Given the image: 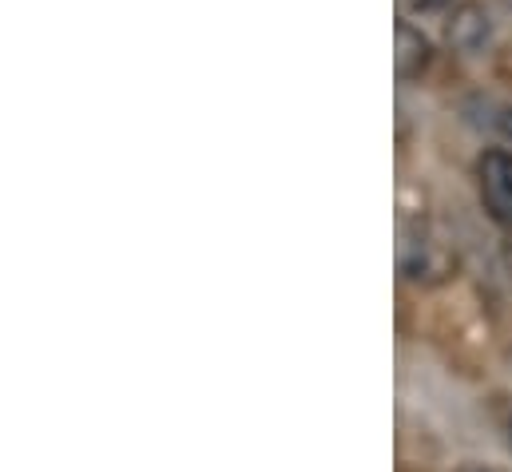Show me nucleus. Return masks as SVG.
<instances>
[{
	"instance_id": "obj_1",
	"label": "nucleus",
	"mask_w": 512,
	"mask_h": 472,
	"mask_svg": "<svg viewBox=\"0 0 512 472\" xmlns=\"http://www.w3.org/2000/svg\"><path fill=\"white\" fill-rule=\"evenodd\" d=\"M477 183H481V203L497 223L512 227V151L493 147L477 163Z\"/></svg>"
},
{
	"instance_id": "obj_2",
	"label": "nucleus",
	"mask_w": 512,
	"mask_h": 472,
	"mask_svg": "<svg viewBox=\"0 0 512 472\" xmlns=\"http://www.w3.org/2000/svg\"><path fill=\"white\" fill-rule=\"evenodd\" d=\"M397 258H401V274H405L409 282H437V278L449 274V254L425 235V231L401 235Z\"/></svg>"
},
{
	"instance_id": "obj_3",
	"label": "nucleus",
	"mask_w": 512,
	"mask_h": 472,
	"mask_svg": "<svg viewBox=\"0 0 512 472\" xmlns=\"http://www.w3.org/2000/svg\"><path fill=\"white\" fill-rule=\"evenodd\" d=\"M493 40V24H489V12L477 4V0H461L453 4L449 12V44L465 56H477L485 52Z\"/></svg>"
},
{
	"instance_id": "obj_4",
	"label": "nucleus",
	"mask_w": 512,
	"mask_h": 472,
	"mask_svg": "<svg viewBox=\"0 0 512 472\" xmlns=\"http://www.w3.org/2000/svg\"><path fill=\"white\" fill-rule=\"evenodd\" d=\"M433 60V48L425 40V32L409 20H397V36H393V68L397 80H417Z\"/></svg>"
},
{
	"instance_id": "obj_5",
	"label": "nucleus",
	"mask_w": 512,
	"mask_h": 472,
	"mask_svg": "<svg viewBox=\"0 0 512 472\" xmlns=\"http://www.w3.org/2000/svg\"><path fill=\"white\" fill-rule=\"evenodd\" d=\"M401 8L425 16V12H441V8H449V0H401Z\"/></svg>"
},
{
	"instance_id": "obj_6",
	"label": "nucleus",
	"mask_w": 512,
	"mask_h": 472,
	"mask_svg": "<svg viewBox=\"0 0 512 472\" xmlns=\"http://www.w3.org/2000/svg\"><path fill=\"white\" fill-rule=\"evenodd\" d=\"M501 131L512 139V112H505V116H501Z\"/></svg>"
},
{
	"instance_id": "obj_7",
	"label": "nucleus",
	"mask_w": 512,
	"mask_h": 472,
	"mask_svg": "<svg viewBox=\"0 0 512 472\" xmlns=\"http://www.w3.org/2000/svg\"><path fill=\"white\" fill-rule=\"evenodd\" d=\"M505 262H509V274H512V238H509V246H505Z\"/></svg>"
},
{
	"instance_id": "obj_8",
	"label": "nucleus",
	"mask_w": 512,
	"mask_h": 472,
	"mask_svg": "<svg viewBox=\"0 0 512 472\" xmlns=\"http://www.w3.org/2000/svg\"><path fill=\"white\" fill-rule=\"evenodd\" d=\"M509 441H512V421H509Z\"/></svg>"
},
{
	"instance_id": "obj_9",
	"label": "nucleus",
	"mask_w": 512,
	"mask_h": 472,
	"mask_svg": "<svg viewBox=\"0 0 512 472\" xmlns=\"http://www.w3.org/2000/svg\"><path fill=\"white\" fill-rule=\"evenodd\" d=\"M509 4H512V0H509Z\"/></svg>"
}]
</instances>
